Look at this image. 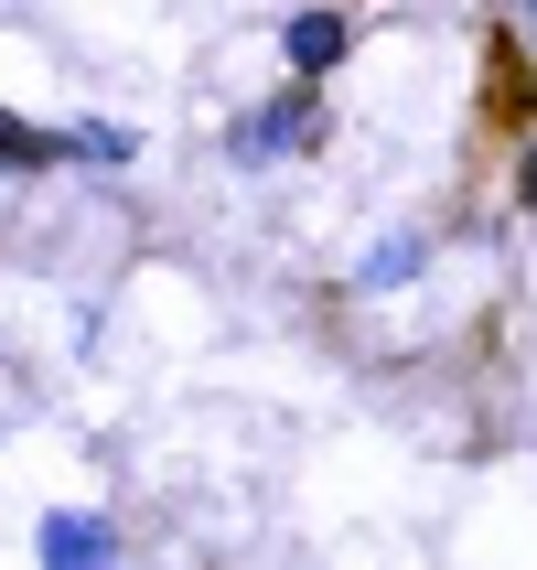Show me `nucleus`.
Listing matches in <instances>:
<instances>
[{"label": "nucleus", "mask_w": 537, "mask_h": 570, "mask_svg": "<svg viewBox=\"0 0 537 570\" xmlns=\"http://www.w3.org/2000/svg\"><path fill=\"white\" fill-rule=\"evenodd\" d=\"M301 151H322V97H312V76H290L280 97H258L248 119L226 129V161H237V173H269V161H301Z\"/></svg>", "instance_id": "nucleus-1"}, {"label": "nucleus", "mask_w": 537, "mask_h": 570, "mask_svg": "<svg viewBox=\"0 0 537 570\" xmlns=\"http://www.w3.org/2000/svg\"><path fill=\"white\" fill-rule=\"evenodd\" d=\"M32 560L43 570H97V560H119V528L97 507H54L43 528H32Z\"/></svg>", "instance_id": "nucleus-2"}, {"label": "nucleus", "mask_w": 537, "mask_h": 570, "mask_svg": "<svg viewBox=\"0 0 537 570\" xmlns=\"http://www.w3.org/2000/svg\"><path fill=\"white\" fill-rule=\"evenodd\" d=\"M345 55H355V22H345V11H322V0H312V11H290V22H280V65H290V76H312V87H322Z\"/></svg>", "instance_id": "nucleus-3"}, {"label": "nucleus", "mask_w": 537, "mask_h": 570, "mask_svg": "<svg viewBox=\"0 0 537 570\" xmlns=\"http://www.w3.org/2000/svg\"><path fill=\"white\" fill-rule=\"evenodd\" d=\"M419 269H430V237H419V226H398V237H377V248L355 258V291H409Z\"/></svg>", "instance_id": "nucleus-4"}, {"label": "nucleus", "mask_w": 537, "mask_h": 570, "mask_svg": "<svg viewBox=\"0 0 537 570\" xmlns=\"http://www.w3.org/2000/svg\"><path fill=\"white\" fill-rule=\"evenodd\" d=\"M54 161H64V129H43V119H11V108H0V173H11V184L54 173Z\"/></svg>", "instance_id": "nucleus-5"}, {"label": "nucleus", "mask_w": 537, "mask_h": 570, "mask_svg": "<svg viewBox=\"0 0 537 570\" xmlns=\"http://www.w3.org/2000/svg\"><path fill=\"white\" fill-rule=\"evenodd\" d=\"M64 161H87V173H129V161H140V129H129V119H76V129H64Z\"/></svg>", "instance_id": "nucleus-6"}, {"label": "nucleus", "mask_w": 537, "mask_h": 570, "mask_svg": "<svg viewBox=\"0 0 537 570\" xmlns=\"http://www.w3.org/2000/svg\"><path fill=\"white\" fill-rule=\"evenodd\" d=\"M516 194H527V205H537V151H527V161H516Z\"/></svg>", "instance_id": "nucleus-7"}]
</instances>
